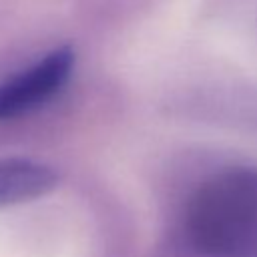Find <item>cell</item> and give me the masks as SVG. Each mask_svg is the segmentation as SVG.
I'll list each match as a JSON object with an SVG mask.
<instances>
[{
  "instance_id": "obj_1",
  "label": "cell",
  "mask_w": 257,
  "mask_h": 257,
  "mask_svg": "<svg viewBox=\"0 0 257 257\" xmlns=\"http://www.w3.org/2000/svg\"><path fill=\"white\" fill-rule=\"evenodd\" d=\"M183 237L197 257H257V169L215 173L191 195Z\"/></svg>"
},
{
  "instance_id": "obj_2",
  "label": "cell",
  "mask_w": 257,
  "mask_h": 257,
  "mask_svg": "<svg viewBox=\"0 0 257 257\" xmlns=\"http://www.w3.org/2000/svg\"><path fill=\"white\" fill-rule=\"evenodd\" d=\"M74 62V48L64 44L0 82V120L18 118L52 100L70 80Z\"/></svg>"
},
{
  "instance_id": "obj_3",
  "label": "cell",
  "mask_w": 257,
  "mask_h": 257,
  "mask_svg": "<svg viewBox=\"0 0 257 257\" xmlns=\"http://www.w3.org/2000/svg\"><path fill=\"white\" fill-rule=\"evenodd\" d=\"M58 185V173L40 161L26 157L0 159V209L34 201Z\"/></svg>"
}]
</instances>
